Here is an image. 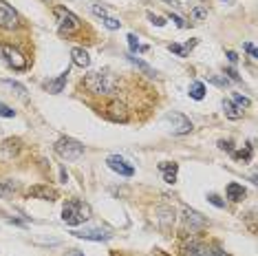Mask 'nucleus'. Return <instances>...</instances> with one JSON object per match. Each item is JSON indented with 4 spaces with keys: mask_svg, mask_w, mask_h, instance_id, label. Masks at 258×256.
<instances>
[{
    "mask_svg": "<svg viewBox=\"0 0 258 256\" xmlns=\"http://www.w3.org/2000/svg\"><path fill=\"white\" fill-rule=\"evenodd\" d=\"M88 219H91V208H88V203L80 201V199H71V201L64 203L62 221L66 225L75 227V225H80V223H84V221H88Z\"/></svg>",
    "mask_w": 258,
    "mask_h": 256,
    "instance_id": "1",
    "label": "nucleus"
},
{
    "mask_svg": "<svg viewBox=\"0 0 258 256\" xmlns=\"http://www.w3.org/2000/svg\"><path fill=\"white\" fill-rule=\"evenodd\" d=\"M84 86L91 93H97V95H110V93L117 91V80L108 71H104V73H91L84 80Z\"/></svg>",
    "mask_w": 258,
    "mask_h": 256,
    "instance_id": "2",
    "label": "nucleus"
},
{
    "mask_svg": "<svg viewBox=\"0 0 258 256\" xmlns=\"http://www.w3.org/2000/svg\"><path fill=\"white\" fill-rule=\"evenodd\" d=\"M55 153H58V157L64 159V161H77L84 155V146L77 142V139L62 137L58 144H55Z\"/></svg>",
    "mask_w": 258,
    "mask_h": 256,
    "instance_id": "3",
    "label": "nucleus"
},
{
    "mask_svg": "<svg viewBox=\"0 0 258 256\" xmlns=\"http://www.w3.org/2000/svg\"><path fill=\"white\" fill-rule=\"evenodd\" d=\"M55 16H58V22H60V33H66V36H71L73 31L80 29V20H77V16H73L69 9L55 7Z\"/></svg>",
    "mask_w": 258,
    "mask_h": 256,
    "instance_id": "4",
    "label": "nucleus"
},
{
    "mask_svg": "<svg viewBox=\"0 0 258 256\" xmlns=\"http://www.w3.org/2000/svg\"><path fill=\"white\" fill-rule=\"evenodd\" d=\"M0 55H3V60L11 66V69H16V71L27 69V58L18 51V49L9 47V44H0Z\"/></svg>",
    "mask_w": 258,
    "mask_h": 256,
    "instance_id": "5",
    "label": "nucleus"
},
{
    "mask_svg": "<svg viewBox=\"0 0 258 256\" xmlns=\"http://www.w3.org/2000/svg\"><path fill=\"white\" fill-rule=\"evenodd\" d=\"M183 252H186V256H227L218 245H212V243H196V241L186 245Z\"/></svg>",
    "mask_w": 258,
    "mask_h": 256,
    "instance_id": "6",
    "label": "nucleus"
},
{
    "mask_svg": "<svg viewBox=\"0 0 258 256\" xmlns=\"http://www.w3.org/2000/svg\"><path fill=\"white\" fill-rule=\"evenodd\" d=\"M18 27H20V18L16 14V9L5 0H0V29H18Z\"/></svg>",
    "mask_w": 258,
    "mask_h": 256,
    "instance_id": "7",
    "label": "nucleus"
},
{
    "mask_svg": "<svg viewBox=\"0 0 258 256\" xmlns=\"http://www.w3.org/2000/svg\"><path fill=\"white\" fill-rule=\"evenodd\" d=\"M166 121L170 124V131L175 133V135H186V133L192 131V121H190L186 115H181V113H168Z\"/></svg>",
    "mask_w": 258,
    "mask_h": 256,
    "instance_id": "8",
    "label": "nucleus"
},
{
    "mask_svg": "<svg viewBox=\"0 0 258 256\" xmlns=\"http://www.w3.org/2000/svg\"><path fill=\"white\" fill-rule=\"evenodd\" d=\"M106 164H108L110 170H115L117 175H121V177H133L135 175V168L128 164L124 157H117V155H113V157L106 159Z\"/></svg>",
    "mask_w": 258,
    "mask_h": 256,
    "instance_id": "9",
    "label": "nucleus"
},
{
    "mask_svg": "<svg viewBox=\"0 0 258 256\" xmlns=\"http://www.w3.org/2000/svg\"><path fill=\"white\" fill-rule=\"evenodd\" d=\"M106 117H108L110 121H119V124H126L128 121V110L121 102H113L108 106V110H106Z\"/></svg>",
    "mask_w": 258,
    "mask_h": 256,
    "instance_id": "10",
    "label": "nucleus"
},
{
    "mask_svg": "<svg viewBox=\"0 0 258 256\" xmlns=\"http://www.w3.org/2000/svg\"><path fill=\"white\" fill-rule=\"evenodd\" d=\"M73 236L84 238V241H108L110 238V234L104 230H75Z\"/></svg>",
    "mask_w": 258,
    "mask_h": 256,
    "instance_id": "11",
    "label": "nucleus"
},
{
    "mask_svg": "<svg viewBox=\"0 0 258 256\" xmlns=\"http://www.w3.org/2000/svg\"><path fill=\"white\" fill-rule=\"evenodd\" d=\"M183 216H186V223H188L190 230H201V227L207 225V221L199 212H196V210L186 208V210H183Z\"/></svg>",
    "mask_w": 258,
    "mask_h": 256,
    "instance_id": "12",
    "label": "nucleus"
},
{
    "mask_svg": "<svg viewBox=\"0 0 258 256\" xmlns=\"http://www.w3.org/2000/svg\"><path fill=\"white\" fill-rule=\"evenodd\" d=\"M29 197L42 199V201H55V199H58V192H55L53 188H49V186H36V188H31L29 190Z\"/></svg>",
    "mask_w": 258,
    "mask_h": 256,
    "instance_id": "13",
    "label": "nucleus"
},
{
    "mask_svg": "<svg viewBox=\"0 0 258 256\" xmlns=\"http://www.w3.org/2000/svg\"><path fill=\"white\" fill-rule=\"evenodd\" d=\"M71 58H73V64L82 66V69H86V66H91V58H88V53L84 51V49H80V47L71 49Z\"/></svg>",
    "mask_w": 258,
    "mask_h": 256,
    "instance_id": "14",
    "label": "nucleus"
},
{
    "mask_svg": "<svg viewBox=\"0 0 258 256\" xmlns=\"http://www.w3.org/2000/svg\"><path fill=\"white\" fill-rule=\"evenodd\" d=\"M159 170L164 172V179H166V183H175V181H177V170H179V166H177V164H170V161H164V164H159Z\"/></svg>",
    "mask_w": 258,
    "mask_h": 256,
    "instance_id": "15",
    "label": "nucleus"
},
{
    "mask_svg": "<svg viewBox=\"0 0 258 256\" xmlns=\"http://www.w3.org/2000/svg\"><path fill=\"white\" fill-rule=\"evenodd\" d=\"M126 58H128V62H131V64H135V66H137V69L139 71H142V73L144 75H148V77H155L157 75V71L153 69V66H148V64H146V62H142V60H139V58H135V55L131 53V55H126Z\"/></svg>",
    "mask_w": 258,
    "mask_h": 256,
    "instance_id": "16",
    "label": "nucleus"
},
{
    "mask_svg": "<svg viewBox=\"0 0 258 256\" xmlns=\"http://www.w3.org/2000/svg\"><path fill=\"white\" fill-rule=\"evenodd\" d=\"M66 77H69V69H66L64 73L58 77V80L44 82V86H47V88H49V91H51V93H62V88H64V84H66Z\"/></svg>",
    "mask_w": 258,
    "mask_h": 256,
    "instance_id": "17",
    "label": "nucleus"
},
{
    "mask_svg": "<svg viewBox=\"0 0 258 256\" xmlns=\"http://www.w3.org/2000/svg\"><path fill=\"white\" fill-rule=\"evenodd\" d=\"M245 194H247V192H245V188L238 186V183H229V186H227V199H232V201H236V203L243 201Z\"/></svg>",
    "mask_w": 258,
    "mask_h": 256,
    "instance_id": "18",
    "label": "nucleus"
},
{
    "mask_svg": "<svg viewBox=\"0 0 258 256\" xmlns=\"http://www.w3.org/2000/svg\"><path fill=\"white\" fill-rule=\"evenodd\" d=\"M223 110H225V117L227 119H240V117H243V110H240L234 102H229V99L223 102Z\"/></svg>",
    "mask_w": 258,
    "mask_h": 256,
    "instance_id": "19",
    "label": "nucleus"
},
{
    "mask_svg": "<svg viewBox=\"0 0 258 256\" xmlns=\"http://www.w3.org/2000/svg\"><path fill=\"white\" fill-rule=\"evenodd\" d=\"M194 44H196V40H192V42H186V44H183V47H181V44H170V47H168V49H170L172 53H177L179 58H186L188 51H192V49H194Z\"/></svg>",
    "mask_w": 258,
    "mask_h": 256,
    "instance_id": "20",
    "label": "nucleus"
},
{
    "mask_svg": "<svg viewBox=\"0 0 258 256\" xmlns=\"http://www.w3.org/2000/svg\"><path fill=\"white\" fill-rule=\"evenodd\" d=\"M190 97L192 99H203L205 97V84L203 82H192V84H190Z\"/></svg>",
    "mask_w": 258,
    "mask_h": 256,
    "instance_id": "21",
    "label": "nucleus"
},
{
    "mask_svg": "<svg viewBox=\"0 0 258 256\" xmlns=\"http://www.w3.org/2000/svg\"><path fill=\"white\" fill-rule=\"evenodd\" d=\"M18 146H20L18 139H5V142H3V153H5V155H11V153L16 155V153L20 150Z\"/></svg>",
    "mask_w": 258,
    "mask_h": 256,
    "instance_id": "22",
    "label": "nucleus"
},
{
    "mask_svg": "<svg viewBox=\"0 0 258 256\" xmlns=\"http://www.w3.org/2000/svg\"><path fill=\"white\" fill-rule=\"evenodd\" d=\"M16 188H18V183H14V181H3L0 183V197H11V194L16 192Z\"/></svg>",
    "mask_w": 258,
    "mask_h": 256,
    "instance_id": "23",
    "label": "nucleus"
},
{
    "mask_svg": "<svg viewBox=\"0 0 258 256\" xmlns=\"http://www.w3.org/2000/svg\"><path fill=\"white\" fill-rule=\"evenodd\" d=\"M128 47H131V51L133 53H137V51H146V49L148 47H144V44H139V40H137V36H135V33H128Z\"/></svg>",
    "mask_w": 258,
    "mask_h": 256,
    "instance_id": "24",
    "label": "nucleus"
},
{
    "mask_svg": "<svg viewBox=\"0 0 258 256\" xmlns=\"http://www.w3.org/2000/svg\"><path fill=\"white\" fill-rule=\"evenodd\" d=\"M251 153H254V144H247V148L245 150H238V153H232V157L234 159H243V161H247L249 157H251Z\"/></svg>",
    "mask_w": 258,
    "mask_h": 256,
    "instance_id": "25",
    "label": "nucleus"
},
{
    "mask_svg": "<svg viewBox=\"0 0 258 256\" xmlns=\"http://www.w3.org/2000/svg\"><path fill=\"white\" fill-rule=\"evenodd\" d=\"M99 18H102V22H104V27H108V29H119V27H121V22L119 20H117V18H110V16L108 14H106V16H99Z\"/></svg>",
    "mask_w": 258,
    "mask_h": 256,
    "instance_id": "26",
    "label": "nucleus"
},
{
    "mask_svg": "<svg viewBox=\"0 0 258 256\" xmlns=\"http://www.w3.org/2000/svg\"><path fill=\"white\" fill-rule=\"evenodd\" d=\"M190 16H192V20H203V18H207V9L205 7H194L192 11H190Z\"/></svg>",
    "mask_w": 258,
    "mask_h": 256,
    "instance_id": "27",
    "label": "nucleus"
},
{
    "mask_svg": "<svg viewBox=\"0 0 258 256\" xmlns=\"http://www.w3.org/2000/svg\"><path fill=\"white\" fill-rule=\"evenodd\" d=\"M207 80L212 82V84H216V86H221V88H225V86H229V80L227 77H221V75H210Z\"/></svg>",
    "mask_w": 258,
    "mask_h": 256,
    "instance_id": "28",
    "label": "nucleus"
},
{
    "mask_svg": "<svg viewBox=\"0 0 258 256\" xmlns=\"http://www.w3.org/2000/svg\"><path fill=\"white\" fill-rule=\"evenodd\" d=\"M234 102H236V106L243 110V108H247L249 106V99L245 97V95H240V93H234Z\"/></svg>",
    "mask_w": 258,
    "mask_h": 256,
    "instance_id": "29",
    "label": "nucleus"
},
{
    "mask_svg": "<svg viewBox=\"0 0 258 256\" xmlns=\"http://www.w3.org/2000/svg\"><path fill=\"white\" fill-rule=\"evenodd\" d=\"M0 117H7V119L16 117V110H14V108H9L7 104H3V102H0Z\"/></svg>",
    "mask_w": 258,
    "mask_h": 256,
    "instance_id": "30",
    "label": "nucleus"
},
{
    "mask_svg": "<svg viewBox=\"0 0 258 256\" xmlns=\"http://www.w3.org/2000/svg\"><path fill=\"white\" fill-rule=\"evenodd\" d=\"M3 84H7V86L14 88V91H18V95H25V93H27V88L22 86V84H18V82H14V80H5Z\"/></svg>",
    "mask_w": 258,
    "mask_h": 256,
    "instance_id": "31",
    "label": "nucleus"
},
{
    "mask_svg": "<svg viewBox=\"0 0 258 256\" xmlns=\"http://www.w3.org/2000/svg\"><path fill=\"white\" fill-rule=\"evenodd\" d=\"M207 201H210L212 205H216V208H225V201H223L218 194H207Z\"/></svg>",
    "mask_w": 258,
    "mask_h": 256,
    "instance_id": "32",
    "label": "nucleus"
},
{
    "mask_svg": "<svg viewBox=\"0 0 258 256\" xmlns=\"http://www.w3.org/2000/svg\"><path fill=\"white\" fill-rule=\"evenodd\" d=\"M148 20L153 22V25H157V27H164V25H166V18H161V16H155L153 11H148Z\"/></svg>",
    "mask_w": 258,
    "mask_h": 256,
    "instance_id": "33",
    "label": "nucleus"
},
{
    "mask_svg": "<svg viewBox=\"0 0 258 256\" xmlns=\"http://www.w3.org/2000/svg\"><path fill=\"white\" fill-rule=\"evenodd\" d=\"M170 18H172V22H175L177 27H181V29H186V27H188V22L183 20L181 16H177V14H170Z\"/></svg>",
    "mask_w": 258,
    "mask_h": 256,
    "instance_id": "34",
    "label": "nucleus"
},
{
    "mask_svg": "<svg viewBox=\"0 0 258 256\" xmlns=\"http://www.w3.org/2000/svg\"><path fill=\"white\" fill-rule=\"evenodd\" d=\"M161 3H166L170 9H175V11H181V3L179 0H161Z\"/></svg>",
    "mask_w": 258,
    "mask_h": 256,
    "instance_id": "35",
    "label": "nucleus"
},
{
    "mask_svg": "<svg viewBox=\"0 0 258 256\" xmlns=\"http://www.w3.org/2000/svg\"><path fill=\"white\" fill-rule=\"evenodd\" d=\"M218 148H221V150H227V153H234L232 142H225V139H221V142H218Z\"/></svg>",
    "mask_w": 258,
    "mask_h": 256,
    "instance_id": "36",
    "label": "nucleus"
},
{
    "mask_svg": "<svg viewBox=\"0 0 258 256\" xmlns=\"http://www.w3.org/2000/svg\"><path fill=\"white\" fill-rule=\"evenodd\" d=\"M243 49L251 55V58H258V53H256V49H254V44H251V42H245V44H243Z\"/></svg>",
    "mask_w": 258,
    "mask_h": 256,
    "instance_id": "37",
    "label": "nucleus"
},
{
    "mask_svg": "<svg viewBox=\"0 0 258 256\" xmlns=\"http://www.w3.org/2000/svg\"><path fill=\"white\" fill-rule=\"evenodd\" d=\"M227 60H229L232 64H236V62H238V55L234 53V51H227Z\"/></svg>",
    "mask_w": 258,
    "mask_h": 256,
    "instance_id": "38",
    "label": "nucleus"
},
{
    "mask_svg": "<svg viewBox=\"0 0 258 256\" xmlns=\"http://www.w3.org/2000/svg\"><path fill=\"white\" fill-rule=\"evenodd\" d=\"M227 75L232 77L234 82H238V80H240V77H238V73H236V71H234V69H227Z\"/></svg>",
    "mask_w": 258,
    "mask_h": 256,
    "instance_id": "39",
    "label": "nucleus"
},
{
    "mask_svg": "<svg viewBox=\"0 0 258 256\" xmlns=\"http://www.w3.org/2000/svg\"><path fill=\"white\" fill-rule=\"evenodd\" d=\"M71 256H82L80 252H71Z\"/></svg>",
    "mask_w": 258,
    "mask_h": 256,
    "instance_id": "40",
    "label": "nucleus"
},
{
    "mask_svg": "<svg viewBox=\"0 0 258 256\" xmlns=\"http://www.w3.org/2000/svg\"><path fill=\"white\" fill-rule=\"evenodd\" d=\"M44 3H51V0H44Z\"/></svg>",
    "mask_w": 258,
    "mask_h": 256,
    "instance_id": "41",
    "label": "nucleus"
}]
</instances>
